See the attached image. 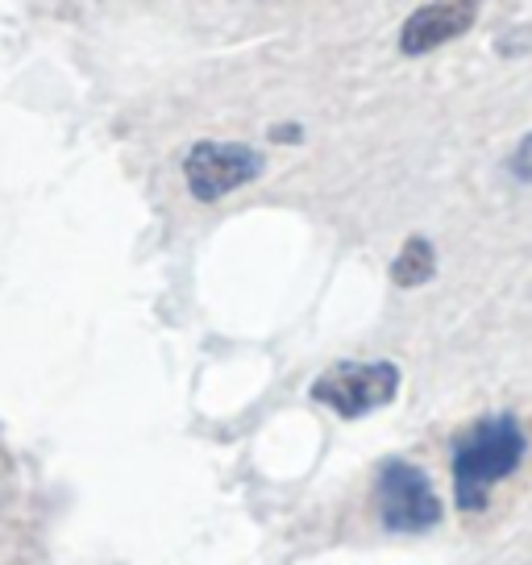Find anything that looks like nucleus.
<instances>
[{
    "label": "nucleus",
    "mask_w": 532,
    "mask_h": 565,
    "mask_svg": "<svg viewBox=\"0 0 532 565\" xmlns=\"http://www.w3.org/2000/svg\"><path fill=\"white\" fill-rule=\"evenodd\" d=\"M508 167H512V175L520 179V183H532V134L515 146V154H512Z\"/></svg>",
    "instance_id": "0eeeda50"
},
{
    "label": "nucleus",
    "mask_w": 532,
    "mask_h": 565,
    "mask_svg": "<svg viewBox=\"0 0 532 565\" xmlns=\"http://www.w3.org/2000/svg\"><path fill=\"white\" fill-rule=\"evenodd\" d=\"M374 503H379V520L391 532H428L433 524H441V499L433 491V482L421 466L404 458L379 466Z\"/></svg>",
    "instance_id": "f03ea898"
},
{
    "label": "nucleus",
    "mask_w": 532,
    "mask_h": 565,
    "mask_svg": "<svg viewBox=\"0 0 532 565\" xmlns=\"http://www.w3.org/2000/svg\"><path fill=\"white\" fill-rule=\"evenodd\" d=\"M437 275V249L428 237H408L400 258L391 263V279L395 287H425L428 279Z\"/></svg>",
    "instance_id": "423d86ee"
},
{
    "label": "nucleus",
    "mask_w": 532,
    "mask_h": 565,
    "mask_svg": "<svg viewBox=\"0 0 532 565\" xmlns=\"http://www.w3.org/2000/svg\"><path fill=\"white\" fill-rule=\"evenodd\" d=\"M275 138H279V141H300V129H275Z\"/></svg>",
    "instance_id": "6e6552de"
},
{
    "label": "nucleus",
    "mask_w": 532,
    "mask_h": 565,
    "mask_svg": "<svg viewBox=\"0 0 532 565\" xmlns=\"http://www.w3.org/2000/svg\"><path fill=\"white\" fill-rule=\"evenodd\" d=\"M400 391V366L395 362H338L312 383V399L333 407L345 420H358L366 412L387 407Z\"/></svg>",
    "instance_id": "7ed1b4c3"
},
{
    "label": "nucleus",
    "mask_w": 532,
    "mask_h": 565,
    "mask_svg": "<svg viewBox=\"0 0 532 565\" xmlns=\"http://www.w3.org/2000/svg\"><path fill=\"white\" fill-rule=\"evenodd\" d=\"M524 428L515 416H487V420L470 424L461 433L458 449H454V499L461 512H482L491 487L499 478L515 475V466L524 461Z\"/></svg>",
    "instance_id": "f257e3e1"
},
{
    "label": "nucleus",
    "mask_w": 532,
    "mask_h": 565,
    "mask_svg": "<svg viewBox=\"0 0 532 565\" xmlns=\"http://www.w3.org/2000/svg\"><path fill=\"white\" fill-rule=\"evenodd\" d=\"M479 21V4L475 0H433L425 9H416L404 30H400V51L404 54H428L461 38Z\"/></svg>",
    "instance_id": "39448f33"
},
{
    "label": "nucleus",
    "mask_w": 532,
    "mask_h": 565,
    "mask_svg": "<svg viewBox=\"0 0 532 565\" xmlns=\"http://www.w3.org/2000/svg\"><path fill=\"white\" fill-rule=\"evenodd\" d=\"M266 171V159L246 141H195L183 159L188 192L200 204H216L221 195L246 188Z\"/></svg>",
    "instance_id": "20e7f679"
}]
</instances>
